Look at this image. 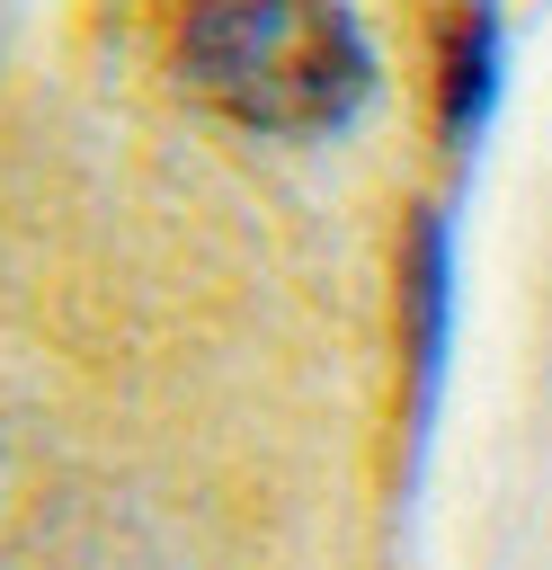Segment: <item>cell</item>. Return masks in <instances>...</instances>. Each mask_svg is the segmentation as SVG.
<instances>
[{
    "label": "cell",
    "mask_w": 552,
    "mask_h": 570,
    "mask_svg": "<svg viewBox=\"0 0 552 570\" xmlns=\"http://www.w3.org/2000/svg\"><path fill=\"white\" fill-rule=\"evenodd\" d=\"M169 71L196 107L267 142L347 134L383 89V53L356 0H187Z\"/></svg>",
    "instance_id": "obj_1"
},
{
    "label": "cell",
    "mask_w": 552,
    "mask_h": 570,
    "mask_svg": "<svg viewBox=\"0 0 552 570\" xmlns=\"http://www.w3.org/2000/svg\"><path fill=\"white\" fill-rule=\"evenodd\" d=\"M499 71H507V18H499V0H454L445 36H436V116H445V142H472L490 125Z\"/></svg>",
    "instance_id": "obj_2"
},
{
    "label": "cell",
    "mask_w": 552,
    "mask_h": 570,
    "mask_svg": "<svg viewBox=\"0 0 552 570\" xmlns=\"http://www.w3.org/2000/svg\"><path fill=\"white\" fill-rule=\"evenodd\" d=\"M401 303H410V365H418V410H427L436 374H445V312H454V232H445V214H418L410 258H401Z\"/></svg>",
    "instance_id": "obj_3"
},
{
    "label": "cell",
    "mask_w": 552,
    "mask_h": 570,
    "mask_svg": "<svg viewBox=\"0 0 552 570\" xmlns=\"http://www.w3.org/2000/svg\"><path fill=\"white\" fill-rule=\"evenodd\" d=\"M36 490H45V436H36V419L0 392V543L27 525Z\"/></svg>",
    "instance_id": "obj_4"
}]
</instances>
